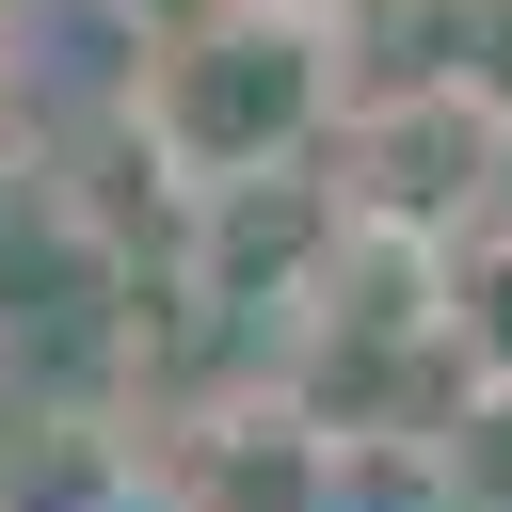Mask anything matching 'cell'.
Wrapping results in <instances>:
<instances>
[{"label":"cell","mask_w":512,"mask_h":512,"mask_svg":"<svg viewBox=\"0 0 512 512\" xmlns=\"http://www.w3.org/2000/svg\"><path fill=\"white\" fill-rule=\"evenodd\" d=\"M288 16H352V0H288Z\"/></svg>","instance_id":"obj_4"},{"label":"cell","mask_w":512,"mask_h":512,"mask_svg":"<svg viewBox=\"0 0 512 512\" xmlns=\"http://www.w3.org/2000/svg\"><path fill=\"white\" fill-rule=\"evenodd\" d=\"M496 160H512V128H496V96H464V80H416V96L384 112V208H416V224L480 208Z\"/></svg>","instance_id":"obj_2"},{"label":"cell","mask_w":512,"mask_h":512,"mask_svg":"<svg viewBox=\"0 0 512 512\" xmlns=\"http://www.w3.org/2000/svg\"><path fill=\"white\" fill-rule=\"evenodd\" d=\"M320 112H336V48H320V16H288V0H208V16H176L160 64H144V144H160L176 176H208V192L272 176Z\"/></svg>","instance_id":"obj_1"},{"label":"cell","mask_w":512,"mask_h":512,"mask_svg":"<svg viewBox=\"0 0 512 512\" xmlns=\"http://www.w3.org/2000/svg\"><path fill=\"white\" fill-rule=\"evenodd\" d=\"M448 336H464V368H480V384H512V224H480V240H464V272H448Z\"/></svg>","instance_id":"obj_3"}]
</instances>
